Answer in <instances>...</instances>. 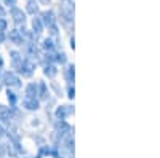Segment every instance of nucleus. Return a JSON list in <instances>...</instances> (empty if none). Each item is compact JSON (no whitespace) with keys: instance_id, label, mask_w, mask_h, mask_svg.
<instances>
[{"instance_id":"8","label":"nucleus","mask_w":160,"mask_h":158,"mask_svg":"<svg viewBox=\"0 0 160 158\" xmlns=\"http://www.w3.org/2000/svg\"><path fill=\"white\" fill-rule=\"evenodd\" d=\"M0 156H3V147L0 146Z\"/></svg>"},{"instance_id":"9","label":"nucleus","mask_w":160,"mask_h":158,"mask_svg":"<svg viewBox=\"0 0 160 158\" xmlns=\"http://www.w3.org/2000/svg\"><path fill=\"white\" fill-rule=\"evenodd\" d=\"M0 16H3V10H2V7H0Z\"/></svg>"},{"instance_id":"10","label":"nucleus","mask_w":160,"mask_h":158,"mask_svg":"<svg viewBox=\"0 0 160 158\" xmlns=\"http://www.w3.org/2000/svg\"><path fill=\"white\" fill-rule=\"evenodd\" d=\"M2 134H3V129H2V128H0V136H2Z\"/></svg>"},{"instance_id":"1","label":"nucleus","mask_w":160,"mask_h":158,"mask_svg":"<svg viewBox=\"0 0 160 158\" xmlns=\"http://www.w3.org/2000/svg\"><path fill=\"white\" fill-rule=\"evenodd\" d=\"M11 16H13V19H15V22H22V21H24L22 11L18 10V8H13V10H11Z\"/></svg>"},{"instance_id":"7","label":"nucleus","mask_w":160,"mask_h":158,"mask_svg":"<svg viewBox=\"0 0 160 158\" xmlns=\"http://www.w3.org/2000/svg\"><path fill=\"white\" fill-rule=\"evenodd\" d=\"M16 3V0H5V5H8V7H13Z\"/></svg>"},{"instance_id":"2","label":"nucleus","mask_w":160,"mask_h":158,"mask_svg":"<svg viewBox=\"0 0 160 158\" xmlns=\"http://www.w3.org/2000/svg\"><path fill=\"white\" fill-rule=\"evenodd\" d=\"M10 38H11V40L15 42L16 45H19V43H21V37H19L18 31H11V32H10Z\"/></svg>"},{"instance_id":"4","label":"nucleus","mask_w":160,"mask_h":158,"mask_svg":"<svg viewBox=\"0 0 160 158\" xmlns=\"http://www.w3.org/2000/svg\"><path fill=\"white\" fill-rule=\"evenodd\" d=\"M32 26H34V29H35L37 32H40V29H42V22H40L38 19H34V22H32Z\"/></svg>"},{"instance_id":"3","label":"nucleus","mask_w":160,"mask_h":158,"mask_svg":"<svg viewBox=\"0 0 160 158\" xmlns=\"http://www.w3.org/2000/svg\"><path fill=\"white\" fill-rule=\"evenodd\" d=\"M24 105H26L28 109H37V102H34V101H26Z\"/></svg>"},{"instance_id":"6","label":"nucleus","mask_w":160,"mask_h":158,"mask_svg":"<svg viewBox=\"0 0 160 158\" xmlns=\"http://www.w3.org/2000/svg\"><path fill=\"white\" fill-rule=\"evenodd\" d=\"M7 27V22H5V19H0V31L3 32V29Z\"/></svg>"},{"instance_id":"5","label":"nucleus","mask_w":160,"mask_h":158,"mask_svg":"<svg viewBox=\"0 0 160 158\" xmlns=\"http://www.w3.org/2000/svg\"><path fill=\"white\" fill-rule=\"evenodd\" d=\"M34 5H35L34 2H29V3H28V11H29V13H35V11H37V7H34Z\"/></svg>"}]
</instances>
